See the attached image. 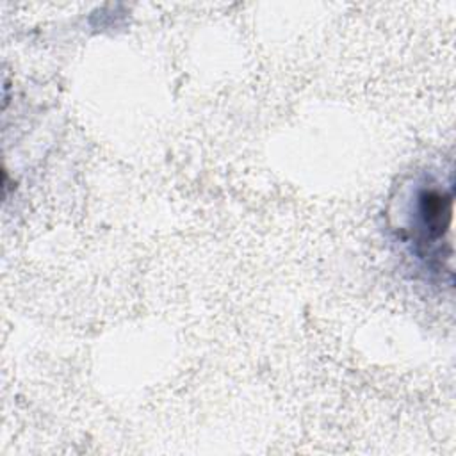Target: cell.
Segmentation results:
<instances>
[{
	"mask_svg": "<svg viewBox=\"0 0 456 456\" xmlns=\"http://www.w3.org/2000/svg\"><path fill=\"white\" fill-rule=\"evenodd\" d=\"M452 194L438 185L420 187L413 198L410 217V237L422 258L442 253V240L451 228Z\"/></svg>",
	"mask_w": 456,
	"mask_h": 456,
	"instance_id": "obj_1",
	"label": "cell"
}]
</instances>
